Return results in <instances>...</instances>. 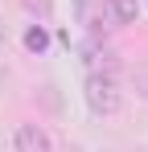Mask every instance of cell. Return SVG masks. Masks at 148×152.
<instances>
[{
    "mask_svg": "<svg viewBox=\"0 0 148 152\" xmlns=\"http://www.w3.org/2000/svg\"><path fill=\"white\" fill-rule=\"evenodd\" d=\"M82 103H86V111L99 115V119L119 115V107H123L119 78L115 74H86V82H82Z\"/></svg>",
    "mask_w": 148,
    "mask_h": 152,
    "instance_id": "cell-1",
    "label": "cell"
},
{
    "mask_svg": "<svg viewBox=\"0 0 148 152\" xmlns=\"http://www.w3.org/2000/svg\"><path fill=\"white\" fill-rule=\"evenodd\" d=\"M12 148L17 152H53V140H49V132L41 124H17Z\"/></svg>",
    "mask_w": 148,
    "mask_h": 152,
    "instance_id": "cell-2",
    "label": "cell"
},
{
    "mask_svg": "<svg viewBox=\"0 0 148 152\" xmlns=\"http://www.w3.org/2000/svg\"><path fill=\"white\" fill-rule=\"evenodd\" d=\"M82 66H86V74H115V53L103 50V45H86L82 50Z\"/></svg>",
    "mask_w": 148,
    "mask_h": 152,
    "instance_id": "cell-3",
    "label": "cell"
},
{
    "mask_svg": "<svg viewBox=\"0 0 148 152\" xmlns=\"http://www.w3.org/2000/svg\"><path fill=\"white\" fill-rule=\"evenodd\" d=\"M107 17L115 25H136L140 21V0H107Z\"/></svg>",
    "mask_w": 148,
    "mask_h": 152,
    "instance_id": "cell-4",
    "label": "cell"
},
{
    "mask_svg": "<svg viewBox=\"0 0 148 152\" xmlns=\"http://www.w3.org/2000/svg\"><path fill=\"white\" fill-rule=\"evenodd\" d=\"M25 50L29 53H45L49 50V29L45 25H29L25 29Z\"/></svg>",
    "mask_w": 148,
    "mask_h": 152,
    "instance_id": "cell-5",
    "label": "cell"
},
{
    "mask_svg": "<svg viewBox=\"0 0 148 152\" xmlns=\"http://www.w3.org/2000/svg\"><path fill=\"white\" fill-rule=\"evenodd\" d=\"M136 86H144V99H148V74H136Z\"/></svg>",
    "mask_w": 148,
    "mask_h": 152,
    "instance_id": "cell-6",
    "label": "cell"
},
{
    "mask_svg": "<svg viewBox=\"0 0 148 152\" xmlns=\"http://www.w3.org/2000/svg\"><path fill=\"white\" fill-rule=\"evenodd\" d=\"M0 50H4V21H0Z\"/></svg>",
    "mask_w": 148,
    "mask_h": 152,
    "instance_id": "cell-7",
    "label": "cell"
}]
</instances>
